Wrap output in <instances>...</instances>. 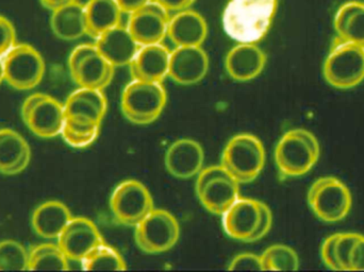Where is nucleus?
I'll list each match as a JSON object with an SVG mask.
<instances>
[{"label": "nucleus", "instance_id": "40", "mask_svg": "<svg viewBox=\"0 0 364 272\" xmlns=\"http://www.w3.org/2000/svg\"><path fill=\"white\" fill-rule=\"evenodd\" d=\"M45 96H46V94H33V95L29 96V97L23 102V107H21V119H23V121L27 119L28 115L36 108V104H38L41 100L44 99Z\"/></svg>", "mask_w": 364, "mask_h": 272}, {"label": "nucleus", "instance_id": "20", "mask_svg": "<svg viewBox=\"0 0 364 272\" xmlns=\"http://www.w3.org/2000/svg\"><path fill=\"white\" fill-rule=\"evenodd\" d=\"M23 123L34 136L42 138H53L61 134L65 124V112L57 99L45 96L31 111Z\"/></svg>", "mask_w": 364, "mask_h": 272}, {"label": "nucleus", "instance_id": "3", "mask_svg": "<svg viewBox=\"0 0 364 272\" xmlns=\"http://www.w3.org/2000/svg\"><path fill=\"white\" fill-rule=\"evenodd\" d=\"M325 79L337 89L356 87L364 79V47L337 36L325 60Z\"/></svg>", "mask_w": 364, "mask_h": 272}, {"label": "nucleus", "instance_id": "32", "mask_svg": "<svg viewBox=\"0 0 364 272\" xmlns=\"http://www.w3.org/2000/svg\"><path fill=\"white\" fill-rule=\"evenodd\" d=\"M360 234L358 233H337L333 234V254L339 271H350V256L353 246Z\"/></svg>", "mask_w": 364, "mask_h": 272}, {"label": "nucleus", "instance_id": "14", "mask_svg": "<svg viewBox=\"0 0 364 272\" xmlns=\"http://www.w3.org/2000/svg\"><path fill=\"white\" fill-rule=\"evenodd\" d=\"M107 108L108 102L102 89L87 87L73 92L64 104L66 119L92 125H102Z\"/></svg>", "mask_w": 364, "mask_h": 272}, {"label": "nucleus", "instance_id": "24", "mask_svg": "<svg viewBox=\"0 0 364 272\" xmlns=\"http://www.w3.org/2000/svg\"><path fill=\"white\" fill-rule=\"evenodd\" d=\"M50 27L57 38L75 40L87 34L85 6L78 0L53 11Z\"/></svg>", "mask_w": 364, "mask_h": 272}, {"label": "nucleus", "instance_id": "8", "mask_svg": "<svg viewBox=\"0 0 364 272\" xmlns=\"http://www.w3.org/2000/svg\"><path fill=\"white\" fill-rule=\"evenodd\" d=\"M4 80L13 89L29 91L40 85L45 74V62L36 49L16 44L4 55Z\"/></svg>", "mask_w": 364, "mask_h": 272}, {"label": "nucleus", "instance_id": "18", "mask_svg": "<svg viewBox=\"0 0 364 272\" xmlns=\"http://www.w3.org/2000/svg\"><path fill=\"white\" fill-rule=\"evenodd\" d=\"M95 46L114 67L129 65L141 48L128 28L122 23L98 36Z\"/></svg>", "mask_w": 364, "mask_h": 272}, {"label": "nucleus", "instance_id": "35", "mask_svg": "<svg viewBox=\"0 0 364 272\" xmlns=\"http://www.w3.org/2000/svg\"><path fill=\"white\" fill-rule=\"evenodd\" d=\"M260 222H259L258 228H257L256 232H255V234L252 235V239H250V243H254V241H260L261 239H263V237L269 232L272 228V224H273V214H272L269 205L260 201Z\"/></svg>", "mask_w": 364, "mask_h": 272}, {"label": "nucleus", "instance_id": "31", "mask_svg": "<svg viewBox=\"0 0 364 272\" xmlns=\"http://www.w3.org/2000/svg\"><path fill=\"white\" fill-rule=\"evenodd\" d=\"M29 271V254L15 241L0 243V271Z\"/></svg>", "mask_w": 364, "mask_h": 272}, {"label": "nucleus", "instance_id": "5", "mask_svg": "<svg viewBox=\"0 0 364 272\" xmlns=\"http://www.w3.org/2000/svg\"><path fill=\"white\" fill-rule=\"evenodd\" d=\"M265 164L262 141L250 134L235 136L227 143L222 154V164L240 184L256 180Z\"/></svg>", "mask_w": 364, "mask_h": 272}, {"label": "nucleus", "instance_id": "26", "mask_svg": "<svg viewBox=\"0 0 364 272\" xmlns=\"http://www.w3.org/2000/svg\"><path fill=\"white\" fill-rule=\"evenodd\" d=\"M85 6L87 36L97 38L105 32L121 25V6L117 0H89Z\"/></svg>", "mask_w": 364, "mask_h": 272}, {"label": "nucleus", "instance_id": "13", "mask_svg": "<svg viewBox=\"0 0 364 272\" xmlns=\"http://www.w3.org/2000/svg\"><path fill=\"white\" fill-rule=\"evenodd\" d=\"M222 216L223 228L229 237L250 243L260 222V201L239 198Z\"/></svg>", "mask_w": 364, "mask_h": 272}, {"label": "nucleus", "instance_id": "39", "mask_svg": "<svg viewBox=\"0 0 364 272\" xmlns=\"http://www.w3.org/2000/svg\"><path fill=\"white\" fill-rule=\"evenodd\" d=\"M155 1L166 9L168 12L176 13L192 8L196 0H155Z\"/></svg>", "mask_w": 364, "mask_h": 272}, {"label": "nucleus", "instance_id": "21", "mask_svg": "<svg viewBox=\"0 0 364 272\" xmlns=\"http://www.w3.org/2000/svg\"><path fill=\"white\" fill-rule=\"evenodd\" d=\"M240 183L231 177L216 178L196 190L203 207L214 215H223L240 198Z\"/></svg>", "mask_w": 364, "mask_h": 272}, {"label": "nucleus", "instance_id": "23", "mask_svg": "<svg viewBox=\"0 0 364 272\" xmlns=\"http://www.w3.org/2000/svg\"><path fill=\"white\" fill-rule=\"evenodd\" d=\"M72 218V213L64 203L47 201L34 210L31 218L32 228L43 239H58Z\"/></svg>", "mask_w": 364, "mask_h": 272}, {"label": "nucleus", "instance_id": "27", "mask_svg": "<svg viewBox=\"0 0 364 272\" xmlns=\"http://www.w3.org/2000/svg\"><path fill=\"white\" fill-rule=\"evenodd\" d=\"M335 29L340 38L364 47V2L343 4L336 14Z\"/></svg>", "mask_w": 364, "mask_h": 272}, {"label": "nucleus", "instance_id": "6", "mask_svg": "<svg viewBox=\"0 0 364 272\" xmlns=\"http://www.w3.org/2000/svg\"><path fill=\"white\" fill-rule=\"evenodd\" d=\"M308 203L316 217L325 222H338L352 209L353 198L348 186L335 177L318 178L308 192Z\"/></svg>", "mask_w": 364, "mask_h": 272}, {"label": "nucleus", "instance_id": "28", "mask_svg": "<svg viewBox=\"0 0 364 272\" xmlns=\"http://www.w3.org/2000/svg\"><path fill=\"white\" fill-rule=\"evenodd\" d=\"M68 261L59 245L42 244L29 252V271H66L70 269Z\"/></svg>", "mask_w": 364, "mask_h": 272}, {"label": "nucleus", "instance_id": "25", "mask_svg": "<svg viewBox=\"0 0 364 272\" xmlns=\"http://www.w3.org/2000/svg\"><path fill=\"white\" fill-rule=\"evenodd\" d=\"M114 72V66L97 49L83 59L70 76L80 87L104 91L112 81Z\"/></svg>", "mask_w": 364, "mask_h": 272}, {"label": "nucleus", "instance_id": "29", "mask_svg": "<svg viewBox=\"0 0 364 272\" xmlns=\"http://www.w3.org/2000/svg\"><path fill=\"white\" fill-rule=\"evenodd\" d=\"M83 271H123L127 269L121 254L104 243L94 248L82 261Z\"/></svg>", "mask_w": 364, "mask_h": 272}, {"label": "nucleus", "instance_id": "30", "mask_svg": "<svg viewBox=\"0 0 364 272\" xmlns=\"http://www.w3.org/2000/svg\"><path fill=\"white\" fill-rule=\"evenodd\" d=\"M260 256L264 271H299V256L289 246L280 244L271 246Z\"/></svg>", "mask_w": 364, "mask_h": 272}, {"label": "nucleus", "instance_id": "16", "mask_svg": "<svg viewBox=\"0 0 364 272\" xmlns=\"http://www.w3.org/2000/svg\"><path fill=\"white\" fill-rule=\"evenodd\" d=\"M205 152L198 141L181 138L174 141L166 153V169L173 177L186 180L198 175L203 169Z\"/></svg>", "mask_w": 364, "mask_h": 272}, {"label": "nucleus", "instance_id": "10", "mask_svg": "<svg viewBox=\"0 0 364 272\" xmlns=\"http://www.w3.org/2000/svg\"><path fill=\"white\" fill-rule=\"evenodd\" d=\"M129 15L126 27L140 46L162 43L168 36L170 12L155 0Z\"/></svg>", "mask_w": 364, "mask_h": 272}, {"label": "nucleus", "instance_id": "11", "mask_svg": "<svg viewBox=\"0 0 364 272\" xmlns=\"http://www.w3.org/2000/svg\"><path fill=\"white\" fill-rule=\"evenodd\" d=\"M104 243L102 234L92 220L72 218L58 237V245L68 260L81 262L94 248Z\"/></svg>", "mask_w": 364, "mask_h": 272}, {"label": "nucleus", "instance_id": "1", "mask_svg": "<svg viewBox=\"0 0 364 272\" xmlns=\"http://www.w3.org/2000/svg\"><path fill=\"white\" fill-rule=\"evenodd\" d=\"M279 0H229L222 15L223 29L237 43L256 44L271 29Z\"/></svg>", "mask_w": 364, "mask_h": 272}, {"label": "nucleus", "instance_id": "4", "mask_svg": "<svg viewBox=\"0 0 364 272\" xmlns=\"http://www.w3.org/2000/svg\"><path fill=\"white\" fill-rule=\"evenodd\" d=\"M166 100L168 95L162 82L134 79L122 94V112L132 123L149 125L159 119Z\"/></svg>", "mask_w": 364, "mask_h": 272}, {"label": "nucleus", "instance_id": "2", "mask_svg": "<svg viewBox=\"0 0 364 272\" xmlns=\"http://www.w3.org/2000/svg\"><path fill=\"white\" fill-rule=\"evenodd\" d=\"M318 138L301 128L290 130L278 141L275 163L284 177H301L311 170L320 158Z\"/></svg>", "mask_w": 364, "mask_h": 272}, {"label": "nucleus", "instance_id": "9", "mask_svg": "<svg viewBox=\"0 0 364 272\" xmlns=\"http://www.w3.org/2000/svg\"><path fill=\"white\" fill-rule=\"evenodd\" d=\"M110 209L119 224L136 227L155 207L153 197L144 184L136 180H126L113 190Z\"/></svg>", "mask_w": 364, "mask_h": 272}, {"label": "nucleus", "instance_id": "12", "mask_svg": "<svg viewBox=\"0 0 364 272\" xmlns=\"http://www.w3.org/2000/svg\"><path fill=\"white\" fill-rule=\"evenodd\" d=\"M209 70V58L201 46L176 47L171 53L168 77L181 85L200 82Z\"/></svg>", "mask_w": 364, "mask_h": 272}, {"label": "nucleus", "instance_id": "15", "mask_svg": "<svg viewBox=\"0 0 364 272\" xmlns=\"http://www.w3.org/2000/svg\"><path fill=\"white\" fill-rule=\"evenodd\" d=\"M267 55L252 43H239L227 53L225 70L233 80L239 82L254 80L264 70Z\"/></svg>", "mask_w": 364, "mask_h": 272}, {"label": "nucleus", "instance_id": "7", "mask_svg": "<svg viewBox=\"0 0 364 272\" xmlns=\"http://www.w3.org/2000/svg\"><path fill=\"white\" fill-rule=\"evenodd\" d=\"M181 236L176 217L168 211L154 209L136 226V245L149 254H162L172 249Z\"/></svg>", "mask_w": 364, "mask_h": 272}, {"label": "nucleus", "instance_id": "37", "mask_svg": "<svg viewBox=\"0 0 364 272\" xmlns=\"http://www.w3.org/2000/svg\"><path fill=\"white\" fill-rule=\"evenodd\" d=\"M350 271H364V235L353 246L350 256Z\"/></svg>", "mask_w": 364, "mask_h": 272}, {"label": "nucleus", "instance_id": "19", "mask_svg": "<svg viewBox=\"0 0 364 272\" xmlns=\"http://www.w3.org/2000/svg\"><path fill=\"white\" fill-rule=\"evenodd\" d=\"M168 36L176 47L201 46L208 36L207 21L192 9L179 11L170 17Z\"/></svg>", "mask_w": 364, "mask_h": 272}, {"label": "nucleus", "instance_id": "17", "mask_svg": "<svg viewBox=\"0 0 364 272\" xmlns=\"http://www.w3.org/2000/svg\"><path fill=\"white\" fill-rule=\"evenodd\" d=\"M170 49L162 44L141 46L130 66V74L136 80L162 82L168 76Z\"/></svg>", "mask_w": 364, "mask_h": 272}, {"label": "nucleus", "instance_id": "41", "mask_svg": "<svg viewBox=\"0 0 364 272\" xmlns=\"http://www.w3.org/2000/svg\"><path fill=\"white\" fill-rule=\"evenodd\" d=\"M117 1L124 13L130 14V13L142 8L145 4H149L153 0H117Z\"/></svg>", "mask_w": 364, "mask_h": 272}, {"label": "nucleus", "instance_id": "22", "mask_svg": "<svg viewBox=\"0 0 364 272\" xmlns=\"http://www.w3.org/2000/svg\"><path fill=\"white\" fill-rule=\"evenodd\" d=\"M31 160V150L26 139L8 128L0 129V173L15 175L23 173Z\"/></svg>", "mask_w": 364, "mask_h": 272}, {"label": "nucleus", "instance_id": "36", "mask_svg": "<svg viewBox=\"0 0 364 272\" xmlns=\"http://www.w3.org/2000/svg\"><path fill=\"white\" fill-rule=\"evenodd\" d=\"M61 136L63 137L66 143L74 148H85L93 143L96 141L100 134H78L70 131L68 128L63 127Z\"/></svg>", "mask_w": 364, "mask_h": 272}, {"label": "nucleus", "instance_id": "33", "mask_svg": "<svg viewBox=\"0 0 364 272\" xmlns=\"http://www.w3.org/2000/svg\"><path fill=\"white\" fill-rule=\"evenodd\" d=\"M228 269L231 271H264L261 256L250 252L237 254L231 261Z\"/></svg>", "mask_w": 364, "mask_h": 272}, {"label": "nucleus", "instance_id": "42", "mask_svg": "<svg viewBox=\"0 0 364 272\" xmlns=\"http://www.w3.org/2000/svg\"><path fill=\"white\" fill-rule=\"evenodd\" d=\"M43 6L48 10H55L60 6H65V4H70V2L76 1V0H40Z\"/></svg>", "mask_w": 364, "mask_h": 272}, {"label": "nucleus", "instance_id": "43", "mask_svg": "<svg viewBox=\"0 0 364 272\" xmlns=\"http://www.w3.org/2000/svg\"><path fill=\"white\" fill-rule=\"evenodd\" d=\"M4 80V63H2L1 58H0V83Z\"/></svg>", "mask_w": 364, "mask_h": 272}, {"label": "nucleus", "instance_id": "34", "mask_svg": "<svg viewBox=\"0 0 364 272\" xmlns=\"http://www.w3.org/2000/svg\"><path fill=\"white\" fill-rule=\"evenodd\" d=\"M16 45V32L13 23L0 15V58Z\"/></svg>", "mask_w": 364, "mask_h": 272}, {"label": "nucleus", "instance_id": "38", "mask_svg": "<svg viewBox=\"0 0 364 272\" xmlns=\"http://www.w3.org/2000/svg\"><path fill=\"white\" fill-rule=\"evenodd\" d=\"M97 50V47L95 44H82L77 46L74 50L70 53V59H68V68H70V72H74L76 70L77 66L80 64V62L83 59L91 55L94 51Z\"/></svg>", "mask_w": 364, "mask_h": 272}]
</instances>
